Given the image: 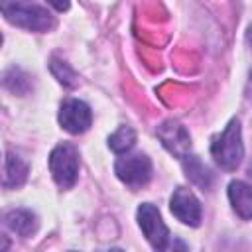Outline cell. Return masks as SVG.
<instances>
[{"label":"cell","instance_id":"cell-1","mask_svg":"<svg viewBox=\"0 0 252 252\" xmlns=\"http://www.w3.org/2000/svg\"><path fill=\"white\" fill-rule=\"evenodd\" d=\"M211 154L222 169L232 171L240 165V161L244 158V146H242L238 118H232L228 122V126L222 130V134L215 138V142L211 144Z\"/></svg>","mask_w":252,"mask_h":252},{"label":"cell","instance_id":"cell-2","mask_svg":"<svg viewBox=\"0 0 252 252\" xmlns=\"http://www.w3.org/2000/svg\"><path fill=\"white\" fill-rule=\"evenodd\" d=\"M2 14L10 24L32 32H47L55 24L45 8L26 4L20 0H2Z\"/></svg>","mask_w":252,"mask_h":252},{"label":"cell","instance_id":"cell-3","mask_svg":"<svg viewBox=\"0 0 252 252\" xmlns=\"http://www.w3.org/2000/svg\"><path fill=\"white\" fill-rule=\"evenodd\" d=\"M49 171L55 179V183L63 189H69L75 185L79 175V152L73 144H59L51 156H49Z\"/></svg>","mask_w":252,"mask_h":252},{"label":"cell","instance_id":"cell-4","mask_svg":"<svg viewBox=\"0 0 252 252\" xmlns=\"http://www.w3.org/2000/svg\"><path fill=\"white\" fill-rule=\"evenodd\" d=\"M138 224L148 238V242L156 250H165L169 248V230L163 224L159 211L152 203H142L138 207Z\"/></svg>","mask_w":252,"mask_h":252},{"label":"cell","instance_id":"cell-5","mask_svg":"<svg viewBox=\"0 0 252 252\" xmlns=\"http://www.w3.org/2000/svg\"><path fill=\"white\" fill-rule=\"evenodd\" d=\"M114 171L122 183L128 187H142L150 181L152 177V161L148 156L134 154V156H124L118 158L114 163Z\"/></svg>","mask_w":252,"mask_h":252},{"label":"cell","instance_id":"cell-6","mask_svg":"<svg viewBox=\"0 0 252 252\" xmlns=\"http://www.w3.org/2000/svg\"><path fill=\"white\" fill-rule=\"evenodd\" d=\"M93 120L91 108L79 98H67L59 108V124L71 134H83Z\"/></svg>","mask_w":252,"mask_h":252},{"label":"cell","instance_id":"cell-7","mask_svg":"<svg viewBox=\"0 0 252 252\" xmlns=\"http://www.w3.org/2000/svg\"><path fill=\"white\" fill-rule=\"evenodd\" d=\"M169 209L177 220L189 226H199L201 222V203L185 187H177L169 199Z\"/></svg>","mask_w":252,"mask_h":252},{"label":"cell","instance_id":"cell-8","mask_svg":"<svg viewBox=\"0 0 252 252\" xmlns=\"http://www.w3.org/2000/svg\"><path fill=\"white\" fill-rule=\"evenodd\" d=\"M158 138L161 140L163 148L167 152H171L173 156L177 158H185L189 154V148H191V138H189V132L185 130V126H181L179 122L175 120H165L163 124L158 126L156 130Z\"/></svg>","mask_w":252,"mask_h":252},{"label":"cell","instance_id":"cell-9","mask_svg":"<svg viewBox=\"0 0 252 252\" xmlns=\"http://www.w3.org/2000/svg\"><path fill=\"white\" fill-rule=\"evenodd\" d=\"M4 222H6V226H8L12 232H16V234H20V236H24V238L35 234V230H37V226H39L37 217H35L32 211H28V209H14V211H8L6 217H4Z\"/></svg>","mask_w":252,"mask_h":252},{"label":"cell","instance_id":"cell-10","mask_svg":"<svg viewBox=\"0 0 252 252\" xmlns=\"http://www.w3.org/2000/svg\"><path fill=\"white\" fill-rule=\"evenodd\" d=\"M228 199L236 215L244 220L252 219V187L244 181H230Z\"/></svg>","mask_w":252,"mask_h":252},{"label":"cell","instance_id":"cell-11","mask_svg":"<svg viewBox=\"0 0 252 252\" xmlns=\"http://www.w3.org/2000/svg\"><path fill=\"white\" fill-rule=\"evenodd\" d=\"M26 177H28V165L16 154L8 152L4 158V187L16 189L26 181Z\"/></svg>","mask_w":252,"mask_h":252},{"label":"cell","instance_id":"cell-12","mask_svg":"<svg viewBox=\"0 0 252 252\" xmlns=\"http://www.w3.org/2000/svg\"><path fill=\"white\" fill-rule=\"evenodd\" d=\"M183 169H185V175L195 183L199 185L201 189H209L211 187V181H213V175L209 171V167L197 158V156H185L183 158Z\"/></svg>","mask_w":252,"mask_h":252},{"label":"cell","instance_id":"cell-13","mask_svg":"<svg viewBox=\"0 0 252 252\" xmlns=\"http://www.w3.org/2000/svg\"><path fill=\"white\" fill-rule=\"evenodd\" d=\"M4 87L14 94H28L32 89V81L28 73H24L18 67H12L4 73Z\"/></svg>","mask_w":252,"mask_h":252},{"label":"cell","instance_id":"cell-14","mask_svg":"<svg viewBox=\"0 0 252 252\" xmlns=\"http://www.w3.org/2000/svg\"><path fill=\"white\" fill-rule=\"evenodd\" d=\"M136 144V132L130 126H120L110 138H108V148L116 154H124L132 150Z\"/></svg>","mask_w":252,"mask_h":252},{"label":"cell","instance_id":"cell-15","mask_svg":"<svg viewBox=\"0 0 252 252\" xmlns=\"http://www.w3.org/2000/svg\"><path fill=\"white\" fill-rule=\"evenodd\" d=\"M49 69H51L53 77H55L61 85H65V87H75V85H77V75H75V71H73L67 63H63L61 59L51 57V61H49Z\"/></svg>","mask_w":252,"mask_h":252},{"label":"cell","instance_id":"cell-16","mask_svg":"<svg viewBox=\"0 0 252 252\" xmlns=\"http://www.w3.org/2000/svg\"><path fill=\"white\" fill-rule=\"evenodd\" d=\"M57 12H65V10H69V0H47Z\"/></svg>","mask_w":252,"mask_h":252},{"label":"cell","instance_id":"cell-17","mask_svg":"<svg viewBox=\"0 0 252 252\" xmlns=\"http://www.w3.org/2000/svg\"><path fill=\"white\" fill-rule=\"evenodd\" d=\"M246 41H248V45L252 47V26H250L248 32H246Z\"/></svg>","mask_w":252,"mask_h":252}]
</instances>
